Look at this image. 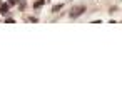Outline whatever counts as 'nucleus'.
Wrapping results in <instances>:
<instances>
[{
  "label": "nucleus",
  "mask_w": 122,
  "mask_h": 112,
  "mask_svg": "<svg viewBox=\"0 0 122 112\" xmlns=\"http://www.w3.org/2000/svg\"><path fill=\"white\" fill-rule=\"evenodd\" d=\"M84 10H85L84 7H75V9H74V10L70 12V17H79V15H80V14H82Z\"/></svg>",
  "instance_id": "1"
},
{
  "label": "nucleus",
  "mask_w": 122,
  "mask_h": 112,
  "mask_svg": "<svg viewBox=\"0 0 122 112\" xmlns=\"http://www.w3.org/2000/svg\"><path fill=\"white\" fill-rule=\"evenodd\" d=\"M9 7H10L9 4H4L2 7H0V12H2V14H7V10H9Z\"/></svg>",
  "instance_id": "2"
},
{
  "label": "nucleus",
  "mask_w": 122,
  "mask_h": 112,
  "mask_svg": "<svg viewBox=\"0 0 122 112\" xmlns=\"http://www.w3.org/2000/svg\"><path fill=\"white\" fill-rule=\"evenodd\" d=\"M42 5H44V0H37V2L34 4V7H35V9H39V7H42Z\"/></svg>",
  "instance_id": "3"
},
{
  "label": "nucleus",
  "mask_w": 122,
  "mask_h": 112,
  "mask_svg": "<svg viewBox=\"0 0 122 112\" xmlns=\"http://www.w3.org/2000/svg\"><path fill=\"white\" fill-rule=\"evenodd\" d=\"M17 2H19V0H9V5H15Z\"/></svg>",
  "instance_id": "4"
}]
</instances>
